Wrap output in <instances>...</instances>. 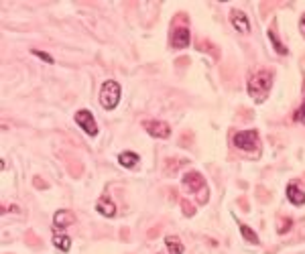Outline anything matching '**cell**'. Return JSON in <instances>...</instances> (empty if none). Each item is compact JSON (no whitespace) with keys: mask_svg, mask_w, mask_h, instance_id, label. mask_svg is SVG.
I'll use <instances>...</instances> for the list:
<instances>
[{"mask_svg":"<svg viewBox=\"0 0 305 254\" xmlns=\"http://www.w3.org/2000/svg\"><path fill=\"white\" fill-rule=\"evenodd\" d=\"M273 71L269 69H263V71H257L250 81H248V96L257 102V104H263L269 94H271V88H273Z\"/></svg>","mask_w":305,"mask_h":254,"instance_id":"cell-1","label":"cell"},{"mask_svg":"<svg viewBox=\"0 0 305 254\" xmlns=\"http://www.w3.org/2000/svg\"><path fill=\"white\" fill-rule=\"evenodd\" d=\"M120 96H122L120 83L114 81V79H106L102 83V88H100L98 100H100V104H102L104 110H114L118 106V102H120Z\"/></svg>","mask_w":305,"mask_h":254,"instance_id":"cell-2","label":"cell"},{"mask_svg":"<svg viewBox=\"0 0 305 254\" xmlns=\"http://www.w3.org/2000/svg\"><path fill=\"white\" fill-rule=\"evenodd\" d=\"M234 147L240 149V151H257L259 149V132L257 130H242V132H236L234 138H232Z\"/></svg>","mask_w":305,"mask_h":254,"instance_id":"cell-3","label":"cell"},{"mask_svg":"<svg viewBox=\"0 0 305 254\" xmlns=\"http://www.w3.org/2000/svg\"><path fill=\"white\" fill-rule=\"evenodd\" d=\"M75 124L88 134V136H96L98 134V124H96V118L90 110H78L75 112Z\"/></svg>","mask_w":305,"mask_h":254,"instance_id":"cell-4","label":"cell"},{"mask_svg":"<svg viewBox=\"0 0 305 254\" xmlns=\"http://www.w3.org/2000/svg\"><path fill=\"white\" fill-rule=\"evenodd\" d=\"M183 185H185V189L191 191V193H197V189H201V191L208 193L206 181H204V177H201L197 171H189V173H185V175H183Z\"/></svg>","mask_w":305,"mask_h":254,"instance_id":"cell-5","label":"cell"},{"mask_svg":"<svg viewBox=\"0 0 305 254\" xmlns=\"http://www.w3.org/2000/svg\"><path fill=\"white\" fill-rule=\"evenodd\" d=\"M145 126V130L155 136V138H169L171 136V126L167 124V122H163V120H149V122H145L143 124Z\"/></svg>","mask_w":305,"mask_h":254,"instance_id":"cell-6","label":"cell"},{"mask_svg":"<svg viewBox=\"0 0 305 254\" xmlns=\"http://www.w3.org/2000/svg\"><path fill=\"white\" fill-rule=\"evenodd\" d=\"M230 22H232V26H234L238 33H242V35L250 33V22H248L246 12H242V10H238V8H232V10H230Z\"/></svg>","mask_w":305,"mask_h":254,"instance_id":"cell-7","label":"cell"},{"mask_svg":"<svg viewBox=\"0 0 305 254\" xmlns=\"http://www.w3.org/2000/svg\"><path fill=\"white\" fill-rule=\"evenodd\" d=\"M191 37H189V29L187 26H177L171 33V47L173 49H185L189 45Z\"/></svg>","mask_w":305,"mask_h":254,"instance_id":"cell-8","label":"cell"},{"mask_svg":"<svg viewBox=\"0 0 305 254\" xmlns=\"http://www.w3.org/2000/svg\"><path fill=\"white\" fill-rule=\"evenodd\" d=\"M287 200L293 204V206H303L305 204V191L299 183H289L287 185Z\"/></svg>","mask_w":305,"mask_h":254,"instance_id":"cell-9","label":"cell"},{"mask_svg":"<svg viewBox=\"0 0 305 254\" xmlns=\"http://www.w3.org/2000/svg\"><path fill=\"white\" fill-rule=\"evenodd\" d=\"M75 222V218H73V214L71 212H67V210H57L55 212V216H53V226L55 228H59V230H63V228H67V226H71Z\"/></svg>","mask_w":305,"mask_h":254,"instance_id":"cell-10","label":"cell"},{"mask_svg":"<svg viewBox=\"0 0 305 254\" xmlns=\"http://www.w3.org/2000/svg\"><path fill=\"white\" fill-rule=\"evenodd\" d=\"M96 210L104 216V218H114L116 216V204L110 197H100L96 204Z\"/></svg>","mask_w":305,"mask_h":254,"instance_id":"cell-11","label":"cell"},{"mask_svg":"<svg viewBox=\"0 0 305 254\" xmlns=\"http://www.w3.org/2000/svg\"><path fill=\"white\" fill-rule=\"evenodd\" d=\"M139 161H141V157L137 153H133V151H124V153L118 155V163L124 169H135L139 165Z\"/></svg>","mask_w":305,"mask_h":254,"instance_id":"cell-12","label":"cell"},{"mask_svg":"<svg viewBox=\"0 0 305 254\" xmlns=\"http://www.w3.org/2000/svg\"><path fill=\"white\" fill-rule=\"evenodd\" d=\"M53 244H55V248L57 250H61V252H69V248H71V238L67 236V234H53Z\"/></svg>","mask_w":305,"mask_h":254,"instance_id":"cell-13","label":"cell"},{"mask_svg":"<svg viewBox=\"0 0 305 254\" xmlns=\"http://www.w3.org/2000/svg\"><path fill=\"white\" fill-rule=\"evenodd\" d=\"M165 246H167V252L169 254H183V244L177 236H167L165 238Z\"/></svg>","mask_w":305,"mask_h":254,"instance_id":"cell-14","label":"cell"},{"mask_svg":"<svg viewBox=\"0 0 305 254\" xmlns=\"http://www.w3.org/2000/svg\"><path fill=\"white\" fill-rule=\"evenodd\" d=\"M240 234H242V238H244L248 244H259V236L252 232V228H248V226H240Z\"/></svg>","mask_w":305,"mask_h":254,"instance_id":"cell-15","label":"cell"},{"mask_svg":"<svg viewBox=\"0 0 305 254\" xmlns=\"http://www.w3.org/2000/svg\"><path fill=\"white\" fill-rule=\"evenodd\" d=\"M269 37H271V41H273V45H275V49L281 53V55H287V49H285V45H281V41H277V37H275V33H269Z\"/></svg>","mask_w":305,"mask_h":254,"instance_id":"cell-16","label":"cell"},{"mask_svg":"<svg viewBox=\"0 0 305 254\" xmlns=\"http://www.w3.org/2000/svg\"><path fill=\"white\" fill-rule=\"evenodd\" d=\"M33 55H35V57H39V59H43V61H47V63H53V57H51V55H47L45 51L33 49Z\"/></svg>","mask_w":305,"mask_h":254,"instance_id":"cell-17","label":"cell"},{"mask_svg":"<svg viewBox=\"0 0 305 254\" xmlns=\"http://www.w3.org/2000/svg\"><path fill=\"white\" fill-rule=\"evenodd\" d=\"M295 120L301 122V124H305V100H303V104L297 108V112H295Z\"/></svg>","mask_w":305,"mask_h":254,"instance_id":"cell-18","label":"cell"},{"mask_svg":"<svg viewBox=\"0 0 305 254\" xmlns=\"http://www.w3.org/2000/svg\"><path fill=\"white\" fill-rule=\"evenodd\" d=\"M301 31L305 33V14H303V18H301Z\"/></svg>","mask_w":305,"mask_h":254,"instance_id":"cell-19","label":"cell"},{"mask_svg":"<svg viewBox=\"0 0 305 254\" xmlns=\"http://www.w3.org/2000/svg\"><path fill=\"white\" fill-rule=\"evenodd\" d=\"M157 254H165V252H157Z\"/></svg>","mask_w":305,"mask_h":254,"instance_id":"cell-20","label":"cell"}]
</instances>
